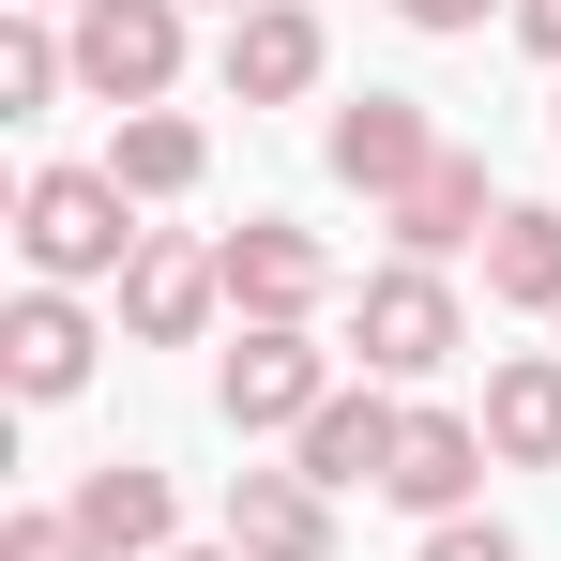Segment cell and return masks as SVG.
Listing matches in <instances>:
<instances>
[{
    "mask_svg": "<svg viewBox=\"0 0 561 561\" xmlns=\"http://www.w3.org/2000/svg\"><path fill=\"white\" fill-rule=\"evenodd\" d=\"M168 561H243V547H168Z\"/></svg>",
    "mask_w": 561,
    "mask_h": 561,
    "instance_id": "cell-23",
    "label": "cell"
},
{
    "mask_svg": "<svg viewBox=\"0 0 561 561\" xmlns=\"http://www.w3.org/2000/svg\"><path fill=\"white\" fill-rule=\"evenodd\" d=\"M410 561H516V531H501V516H440Z\"/></svg>",
    "mask_w": 561,
    "mask_h": 561,
    "instance_id": "cell-20",
    "label": "cell"
},
{
    "mask_svg": "<svg viewBox=\"0 0 561 561\" xmlns=\"http://www.w3.org/2000/svg\"><path fill=\"white\" fill-rule=\"evenodd\" d=\"M61 92H77V31H61V15H15V31H0V106L46 122Z\"/></svg>",
    "mask_w": 561,
    "mask_h": 561,
    "instance_id": "cell-18",
    "label": "cell"
},
{
    "mask_svg": "<svg viewBox=\"0 0 561 561\" xmlns=\"http://www.w3.org/2000/svg\"><path fill=\"white\" fill-rule=\"evenodd\" d=\"M61 31H77V92L122 106V122L183 92V0H77Z\"/></svg>",
    "mask_w": 561,
    "mask_h": 561,
    "instance_id": "cell-4",
    "label": "cell"
},
{
    "mask_svg": "<svg viewBox=\"0 0 561 561\" xmlns=\"http://www.w3.org/2000/svg\"><path fill=\"white\" fill-rule=\"evenodd\" d=\"M410 31H485V15H516V0H394Z\"/></svg>",
    "mask_w": 561,
    "mask_h": 561,
    "instance_id": "cell-21",
    "label": "cell"
},
{
    "mask_svg": "<svg viewBox=\"0 0 561 561\" xmlns=\"http://www.w3.org/2000/svg\"><path fill=\"white\" fill-rule=\"evenodd\" d=\"M228 304V259L213 243H183V228H152L137 243V274H122V334L137 350H197V319Z\"/></svg>",
    "mask_w": 561,
    "mask_h": 561,
    "instance_id": "cell-8",
    "label": "cell"
},
{
    "mask_svg": "<svg viewBox=\"0 0 561 561\" xmlns=\"http://www.w3.org/2000/svg\"><path fill=\"white\" fill-rule=\"evenodd\" d=\"M15 15H77V0H15Z\"/></svg>",
    "mask_w": 561,
    "mask_h": 561,
    "instance_id": "cell-24",
    "label": "cell"
},
{
    "mask_svg": "<svg viewBox=\"0 0 561 561\" xmlns=\"http://www.w3.org/2000/svg\"><path fill=\"white\" fill-rule=\"evenodd\" d=\"M350 350H365V379H440V365L470 350L456 274H425V259H379V274L350 288Z\"/></svg>",
    "mask_w": 561,
    "mask_h": 561,
    "instance_id": "cell-3",
    "label": "cell"
},
{
    "mask_svg": "<svg viewBox=\"0 0 561 561\" xmlns=\"http://www.w3.org/2000/svg\"><path fill=\"white\" fill-rule=\"evenodd\" d=\"M213 77H228V106H304L319 77H334V31H319V0H259V15H228Z\"/></svg>",
    "mask_w": 561,
    "mask_h": 561,
    "instance_id": "cell-6",
    "label": "cell"
},
{
    "mask_svg": "<svg viewBox=\"0 0 561 561\" xmlns=\"http://www.w3.org/2000/svg\"><path fill=\"white\" fill-rule=\"evenodd\" d=\"M334 394H350V379H334V350H319L304 319H243V334H228V365H213L228 440H304Z\"/></svg>",
    "mask_w": 561,
    "mask_h": 561,
    "instance_id": "cell-2",
    "label": "cell"
},
{
    "mask_svg": "<svg viewBox=\"0 0 561 561\" xmlns=\"http://www.w3.org/2000/svg\"><path fill=\"white\" fill-rule=\"evenodd\" d=\"M516 46H531V61H561V0H516Z\"/></svg>",
    "mask_w": 561,
    "mask_h": 561,
    "instance_id": "cell-22",
    "label": "cell"
},
{
    "mask_svg": "<svg viewBox=\"0 0 561 561\" xmlns=\"http://www.w3.org/2000/svg\"><path fill=\"white\" fill-rule=\"evenodd\" d=\"M485 304L561 319V213H547V197H501V228H485Z\"/></svg>",
    "mask_w": 561,
    "mask_h": 561,
    "instance_id": "cell-17",
    "label": "cell"
},
{
    "mask_svg": "<svg viewBox=\"0 0 561 561\" xmlns=\"http://www.w3.org/2000/svg\"><path fill=\"white\" fill-rule=\"evenodd\" d=\"M213 259H228V304H243V319H319V304H334V243L288 228V213H243Z\"/></svg>",
    "mask_w": 561,
    "mask_h": 561,
    "instance_id": "cell-7",
    "label": "cell"
},
{
    "mask_svg": "<svg viewBox=\"0 0 561 561\" xmlns=\"http://www.w3.org/2000/svg\"><path fill=\"white\" fill-rule=\"evenodd\" d=\"M470 485H485V410H410V440H394V485L379 501H410L425 531L470 516Z\"/></svg>",
    "mask_w": 561,
    "mask_h": 561,
    "instance_id": "cell-12",
    "label": "cell"
},
{
    "mask_svg": "<svg viewBox=\"0 0 561 561\" xmlns=\"http://www.w3.org/2000/svg\"><path fill=\"white\" fill-rule=\"evenodd\" d=\"M319 152H334V183H350V197H379V213H394V197L425 183L456 137L425 122V92H350L334 122H319Z\"/></svg>",
    "mask_w": 561,
    "mask_h": 561,
    "instance_id": "cell-5",
    "label": "cell"
},
{
    "mask_svg": "<svg viewBox=\"0 0 561 561\" xmlns=\"http://www.w3.org/2000/svg\"><path fill=\"white\" fill-rule=\"evenodd\" d=\"M77 531H92L106 561H168V531H183V501H168V470H137V456H106L77 470V501H61Z\"/></svg>",
    "mask_w": 561,
    "mask_h": 561,
    "instance_id": "cell-14",
    "label": "cell"
},
{
    "mask_svg": "<svg viewBox=\"0 0 561 561\" xmlns=\"http://www.w3.org/2000/svg\"><path fill=\"white\" fill-rule=\"evenodd\" d=\"M547 122H561V92H547Z\"/></svg>",
    "mask_w": 561,
    "mask_h": 561,
    "instance_id": "cell-26",
    "label": "cell"
},
{
    "mask_svg": "<svg viewBox=\"0 0 561 561\" xmlns=\"http://www.w3.org/2000/svg\"><path fill=\"white\" fill-rule=\"evenodd\" d=\"M92 304L77 288H15V319H0V365H15V394L31 410H61V394H92Z\"/></svg>",
    "mask_w": 561,
    "mask_h": 561,
    "instance_id": "cell-9",
    "label": "cell"
},
{
    "mask_svg": "<svg viewBox=\"0 0 561 561\" xmlns=\"http://www.w3.org/2000/svg\"><path fill=\"white\" fill-rule=\"evenodd\" d=\"M197 168H213V137H197L183 106H137V122H106V183L137 197V213H152V197H197Z\"/></svg>",
    "mask_w": 561,
    "mask_h": 561,
    "instance_id": "cell-16",
    "label": "cell"
},
{
    "mask_svg": "<svg viewBox=\"0 0 561 561\" xmlns=\"http://www.w3.org/2000/svg\"><path fill=\"white\" fill-rule=\"evenodd\" d=\"M394 440H410V410H394L379 379H350V394L288 440V470H304V485H394Z\"/></svg>",
    "mask_w": 561,
    "mask_h": 561,
    "instance_id": "cell-13",
    "label": "cell"
},
{
    "mask_svg": "<svg viewBox=\"0 0 561 561\" xmlns=\"http://www.w3.org/2000/svg\"><path fill=\"white\" fill-rule=\"evenodd\" d=\"M137 197L106 183V168H31L15 183V259H31V288H122L137 274Z\"/></svg>",
    "mask_w": 561,
    "mask_h": 561,
    "instance_id": "cell-1",
    "label": "cell"
},
{
    "mask_svg": "<svg viewBox=\"0 0 561 561\" xmlns=\"http://www.w3.org/2000/svg\"><path fill=\"white\" fill-rule=\"evenodd\" d=\"M0 561H106L77 516H0Z\"/></svg>",
    "mask_w": 561,
    "mask_h": 561,
    "instance_id": "cell-19",
    "label": "cell"
},
{
    "mask_svg": "<svg viewBox=\"0 0 561 561\" xmlns=\"http://www.w3.org/2000/svg\"><path fill=\"white\" fill-rule=\"evenodd\" d=\"M228 15H259V0H228Z\"/></svg>",
    "mask_w": 561,
    "mask_h": 561,
    "instance_id": "cell-25",
    "label": "cell"
},
{
    "mask_svg": "<svg viewBox=\"0 0 561 561\" xmlns=\"http://www.w3.org/2000/svg\"><path fill=\"white\" fill-rule=\"evenodd\" d=\"M485 456L561 470V350H501L485 365Z\"/></svg>",
    "mask_w": 561,
    "mask_h": 561,
    "instance_id": "cell-15",
    "label": "cell"
},
{
    "mask_svg": "<svg viewBox=\"0 0 561 561\" xmlns=\"http://www.w3.org/2000/svg\"><path fill=\"white\" fill-rule=\"evenodd\" d=\"M485 228H501V183H485V152H440L425 183L394 197V259H485Z\"/></svg>",
    "mask_w": 561,
    "mask_h": 561,
    "instance_id": "cell-10",
    "label": "cell"
},
{
    "mask_svg": "<svg viewBox=\"0 0 561 561\" xmlns=\"http://www.w3.org/2000/svg\"><path fill=\"white\" fill-rule=\"evenodd\" d=\"M228 547L243 561H334V485H304V470H228Z\"/></svg>",
    "mask_w": 561,
    "mask_h": 561,
    "instance_id": "cell-11",
    "label": "cell"
}]
</instances>
